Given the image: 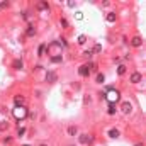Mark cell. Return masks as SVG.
Returning a JSON list of instances; mask_svg holds the SVG:
<instances>
[{"instance_id":"ba28073f","label":"cell","mask_w":146,"mask_h":146,"mask_svg":"<svg viewBox=\"0 0 146 146\" xmlns=\"http://www.w3.org/2000/svg\"><path fill=\"white\" fill-rule=\"evenodd\" d=\"M131 44L134 46V48H139V46L143 44V39H141L139 36H134V38H133V41H131Z\"/></svg>"},{"instance_id":"ffe728a7","label":"cell","mask_w":146,"mask_h":146,"mask_svg":"<svg viewBox=\"0 0 146 146\" xmlns=\"http://www.w3.org/2000/svg\"><path fill=\"white\" fill-rule=\"evenodd\" d=\"M61 60H63L61 54H60V56H51V61L53 63H61Z\"/></svg>"},{"instance_id":"9c48e42d","label":"cell","mask_w":146,"mask_h":146,"mask_svg":"<svg viewBox=\"0 0 146 146\" xmlns=\"http://www.w3.org/2000/svg\"><path fill=\"white\" fill-rule=\"evenodd\" d=\"M92 136H87V134H82L80 136V143H83V144H87V143H92Z\"/></svg>"},{"instance_id":"d6a6232c","label":"cell","mask_w":146,"mask_h":146,"mask_svg":"<svg viewBox=\"0 0 146 146\" xmlns=\"http://www.w3.org/2000/svg\"><path fill=\"white\" fill-rule=\"evenodd\" d=\"M24 146H29V144H24Z\"/></svg>"},{"instance_id":"d4e9b609","label":"cell","mask_w":146,"mask_h":146,"mask_svg":"<svg viewBox=\"0 0 146 146\" xmlns=\"http://www.w3.org/2000/svg\"><path fill=\"white\" fill-rule=\"evenodd\" d=\"M4 143H5V144H9V143H12V138H10V136H7L5 139H4Z\"/></svg>"},{"instance_id":"8fae6325","label":"cell","mask_w":146,"mask_h":146,"mask_svg":"<svg viewBox=\"0 0 146 146\" xmlns=\"http://www.w3.org/2000/svg\"><path fill=\"white\" fill-rule=\"evenodd\" d=\"M107 112H109V116H114V114L117 112V109H116V104H109V109H107Z\"/></svg>"},{"instance_id":"ac0fdd59","label":"cell","mask_w":146,"mask_h":146,"mask_svg":"<svg viewBox=\"0 0 146 146\" xmlns=\"http://www.w3.org/2000/svg\"><path fill=\"white\" fill-rule=\"evenodd\" d=\"M126 73V66L124 65H119V68H117V75H124Z\"/></svg>"},{"instance_id":"e0dca14e","label":"cell","mask_w":146,"mask_h":146,"mask_svg":"<svg viewBox=\"0 0 146 146\" xmlns=\"http://www.w3.org/2000/svg\"><path fill=\"white\" fill-rule=\"evenodd\" d=\"M104 80H105V77H104L102 73H99V75H97V78H95V82H97V83H104Z\"/></svg>"},{"instance_id":"52a82bcc","label":"cell","mask_w":146,"mask_h":146,"mask_svg":"<svg viewBox=\"0 0 146 146\" xmlns=\"http://www.w3.org/2000/svg\"><path fill=\"white\" fill-rule=\"evenodd\" d=\"M131 82H133V83H139L141 82V73H138V71L131 73Z\"/></svg>"},{"instance_id":"7a4b0ae2","label":"cell","mask_w":146,"mask_h":146,"mask_svg":"<svg viewBox=\"0 0 146 146\" xmlns=\"http://www.w3.org/2000/svg\"><path fill=\"white\" fill-rule=\"evenodd\" d=\"M12 114H14V117H15L17 121H22V119H26L29 116V111L26 109V105H21V107H15V109L12 111Z\"/></svg>"},{"instance_id":"277c9868","label":"cell","mask_w":146,"mask_h":146,"mask_svg":"<svg viewBox=\"0 0 146 146\" xmlns=\"http://www.w3.org/2000/svg\"><path fill=\"white\" fill-rule=\"evenodd\" d=\"M121 111H122L124 114H129L131 111H133V104H131V102H122V105H121Z\"/></svg>"},{"instance_id":"1f68e13d","label":"cell","mask_w":146,"mask_h":146,"mask_svg":"<svg viewBox=\"0 0 146 146\" xmlns=\"http://www.w3.org/2000/svg\"><path fill=\"white\" fill-rule=\"evenodd\" d=\"M0 9H2V4H0Z\"/></svg>"},{"instance_id":"4fadbf2b","label":"cell","mask_w":146,"mask_h":146,"mask_svg":"<svg viewBox=\"0 0 146 146\" xmlns=\"http://www.w3.org/2000/svg\"><path fill=\"white\" fill-rule=\"evenodd\" d=\"M22 66H24L22 60H15V61H14V68H15V70H22Z\"/></svg>"},{"instance_id":"9a60e30c","label":"cell","mask_w":146,"mask_h":146,"mask_svg":"<svg viewBox=\"0 0 146 146\" xmlns=\"http://www.w3.org/2000/svg\"><path fill=\"white\" fill-rule=\"evenodd\" d=\"M34 34H36V29H34V26H29V27H27V36H29V38H32Z\"/></svg>"},{"instance_id":"5bb4252c","label":"cell","mask_w":146,"mask_h":146,"mask_svg":"<svg viewBox=\"0 0 146 146\" xmlns=\"http://www.w3.org/2000/svg\"><path fill=\"white\" fill-rule=\"evenodd\" d=\"M38 9H39V10H46V9H49V5H48L46 2H39V4H38Z\"/></svg>"},{"instance_id":"4dcf8cb0","label":"cell","mask_w":146,"mask_h":146,"mask_svg":"<svg viewBox=\"0 0 146 146\" xmlns=\"http://www.w3.org/2000/svg\"><path fill=\"white\" fill-rule=\"evenodd\" d=\"M39 146H48V144H39Z\"/></svg>"},{"instance_id":"3957f363","label":"cell","mask_w":146,"mask_h":146,"mask_svg":"<svg viewBox=\"0 0 146 146\" xmlns=\"http://www.w3.org/2000/svg\"><path fill=\"white\" fill-rule=\"evenodd\" d=\"M56 80H58L56 73H54V71H48V75H46V82H48V83H54Z\"/></svg>"},{"instance_id":"5b68a950","label":"cell","mask_w":146,"mask_h":146,"mask_svg":"<svg viewBox=\"0 0 146 146\" xmlns=\"http://www.w3.org/2000/svg\"><path fill=\"white\" fill-rule=\"evenodd\" d=\"M14 104H15V107L24 105V104H26V97H22V95H15V97H14Z\"/></svg>"},{"instance_id":"83f0119b","label":"cell","mask_w":146,"mask_h":146,"mask_svg":"<svg viewBox=\"0 0 146 146\" xmlns=\"http://www.w3.org/2000/svg\"><path fill=\"white\" fill-rule=\"evenodd\" d=\"M61 26H63V27H66V26H68V21H66V19H61Z\"/></svg>"},{"instance_id":"603a6c76","label":"cell","mask_w":146,"mask_h":146,"mask_svg":"<svg viewBox=\"0 0 146 146\" xmlns=\"http://www.w3.org/2000/svg\"><path fill=\"white\" fill-rule=\"evenodd\" d=\"M43 53H44V44H41L39 49H38V54H39V56H43Z\"/></svg>"},{"instance_id":"30bf717a","label":"cell","mask_w":146,"mask_h":146,"mask_svg":"<svg viewBox=\"0 0 146 146\" xmlns=\"http://www.w3.org/2000/svg\"><path fill=\"white\" fill-rule=\"evenodd\" d=\"M119 134H121V133H119V131L116 129V127H112V129H109V136H111L112 139H117V138H119Z\"/></svg>"},{"instance_id":"f546056e","label":"cell","mask_w":146,"mask_h":146,"mask_svg":"<svg viewBox=\"0 0 146 146\" xmlns=\"http://www.w3.org/2000/svg\"><path fill=\"white\" fill-rule=\"evenodd\" d=\"M136 146H143V144H141V143H138V144H136Z\"/></svg>"},{"instance_id":"f1b7e54d","label":"cell","mask_w":146,"mask_h":146,"mask_svg":"<svg viewBox=\"0 0 146 146\" xmlns=\"http://www.w3.org/2000/svg\"><path fill=\"white\" fill-rule=\"evenodd\" d=\"M77 19H83V14H82V12H77Z\"/></svg>"},{"instance_id":"7c38bea8","label":"cell","mask_w":146,"mask_h":146,"mask_svg":"<svg viewBox=\"0 0 146 146\" xmlns=\"http://www.w3.org/2000/svg\"><path fill=\"white\" fill-rule=\"evenodd\" d=\"M116 19H117V15H116L114 12H109V14H107V22H116Z\"/></svg>"},{"instance_id":"6da1fadb","label":"cell","mask_w":146,"mask_h":146,"mask_svg":"<svg viewBox=\"0 0 146 146\" xmlns=\"http://www.w3.org/2000/svg\"><path fill=\"white\" fill-rule=\"evenodd\" d=\"M105 99L109 100V104H116V102L121 99V94H119V90L112 88V87H109L105 92Z\"/></svg>"},{"instance_id":"8992f818","label":"cell","mask_w":146,"mask_h":146,"mask_svg":"<svg viewBox=\"0 0 146 146\" xmlns=\"http://www.w3.org/2000/svg\"><path fill=\"white\" fill-rule=\"evenodd\" d=\"M78 73H80V77H88L90 75V70L87 65H82V66L78 68Z\"/></svg>"},{"instance_id":"4316f807","label":"cell","mask_w":146,"mask_h":146,"mask_svg":"<svg viewBox=\"0 0 146 146\" xmlns=\"http://www.w3.org/2000/svg\"><path fill=\"white\" fill-rule=\"evenodd\" d=\"M83 56H85V58H90V56H92V51H85Z\"/></svg>"},{"instance_id":"2e32d148","label":"cell","mask_w":146,"mask_h":146,"mask_svg":"<svg viewBox=\"0 0 146 146\" xmlns=\"http://www.w3.org/2000/svg\"><path fill=\"white\" fill-rule=\"evenodd\" d=\"M68 134L70 136H77V127H75V126H70V127H68Z\"/></svg>"},{"instance_id":"d6986e66","label":"cell","mask_w":146,"mask_h":146,"mask_svg":"<svg viewBox=\"0 0 146 146\" xmlns=\"http://www.w3.org/2000/svg\"><path fill=\"white\" fill-rule=\"evenodd\" d=\"M7 127H9V122H7V121H2V122H0V131H5Z\"/></svg>"},{"instance_id":"484cf974","label":"cell","mask_w":146,"mask_h":146,"mask_svg":"<svg viewBox=\"0 0 146 146\" xmlns=\"http://www.w3.org/2000/svg\"><path fill=\"white\" fill-rule=\"evenodd\" d=\"M88 102H90V95H85V100H83V104H85V105H88Z\"/></svg>"},{"instance_id":"7402d4cb","label":"cell","mask_w":146,"mask_h":146,"mask_svg":"<svg viewBox=\"0 0 146 146\" xmlns=\"http://www.w3.org/2000/svg\"><path fill=\"white\" fill-rule=\"evenodd\" d=\"M100 49H102V46L100 44H95V46H94V49H92V53H99Z\"/></svg>"},{"instance_id":"cb8c5ba5","label":"cell","mask_w":146,"mask_h":146,"mask_svg":"<svg viewBox=\"0 0 146 146\" xmlns=\"http://www.w3.org/2000/svg\"><path fill=\"white\" fill-rule=\"evenodd\" d=\"M17 133H19V136H24V133H26V129H24V127H19V131H17Z\"/></svg>"},{"instance_id":"44dd1931","label":"cell","mask_w":146,"mask_h":146,"mask_svg":"<svg viewBox=\"0 0 146 146\" xmlns=\"http://www.w3.org/2000/svg\"><path fill=\"white\" fill-rule=\"evenodd\" d=\"M85 41H87V38H85L83 34H82V36H78V44H85Z\"/></svg>"}]
</instances>
